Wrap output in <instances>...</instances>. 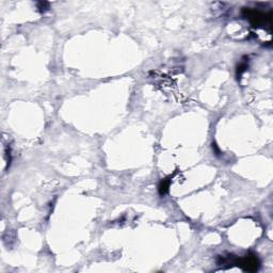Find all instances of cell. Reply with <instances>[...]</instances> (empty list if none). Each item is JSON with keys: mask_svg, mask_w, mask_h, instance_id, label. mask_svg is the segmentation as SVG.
Instances as JSON below:
<instances>
[{"mask_svg": "<svg viewBox=\"0 0 273 273\" xmlns=\"http://www.w3.org/2000/svg\"><path fill=\"white\" fill-rule=\"evenodd\" d=\"M244 16L251 21V24L254 27H259L267 23L270 24L271 20V13L266 14L255 10H244Z\"/></svg>", "mask_w": 273, "mask_h": 273, "instance_id": "obj_1", "label": "cell"}, {"mask_svg": "<svg viewBox=\"0 0 273 273\" xmlns=\"http://www.w3.org/2000/svg\"><path fill=\"white\" fill-rule=\"evenodd\" d=\"M235 265H238L240 268L245 271L255 272L259 267V260L255 255H247L243 258H239L235 261Z\"/></svg>", "mask_w": 273, "mask_h": 273, "instance_id": "obj_2", "label": "cell"}, {"mask_svg": "<svg viewBox=\"0 0 273 273\" xmlns=\"http://www.w3.org/2000/svg\"><path fill=\"white\" fill-rule=\"evenodd\" d=\"M169 187H170V181H169V179H163V181L159 185L160 195H165L168 192Z\"/></svg>", "mask_w": 273, "mask_h": 273, "instance_id": "obj_3", "label": "cell"}]
</instances>
